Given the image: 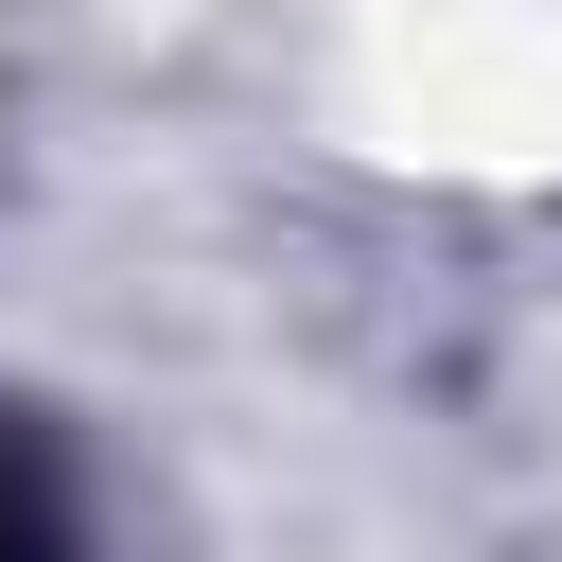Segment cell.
I'll use <instances>...</instances> for the list:
<instances>
[{
  "label": "cell",
  "mask_w": 562,
  "mask_h": 562,
  "mask_svg": "<svg viewBox=\"0 0 562 562\" xmlns=\"http://www.w3.org/2000/svg\"><path fill=\"white\" fill-rule=\"evenodd\" d=\"M0 562H53V527H35V509H18V492H0Z\"/></svg>",
  "instance_id": "cell-1"
}]
</instances>
